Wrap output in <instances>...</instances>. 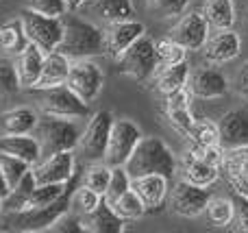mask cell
I'll return each instance as SVG.
<instances>
[{
	"mask_svg": "<svg viewBox=\"0 0 248 233\" xmlns=\"http://www.w3.org/2000/svg\"><path fill=\"white\" fill-rule=\"evenodd\" d=\"M61 22H63V31H61V42L57 46L61 55H65L70 61L94 59V57L105 55L103 29H98L94 22L77 16V11H68L61 17Z\"/></svg>",
	"mask_w": 248,
	"mask_h": 233,
	"instance_id": "6da1fadb",
	"label": "cell"
},
{
	"mask_svg": "<svg viewBox=\"0 0 248 233\" xmlns=\"http://www.w3.org/2000/svg\"><path fill=\"white\" fill-rule=\"evenodd\" d=\"M128 177H141V174H166L174 177L179 170V159L172 153V148L157 135H141L135 151L124 164Z\"/></svg>",
	"mask_w": 248,
	"mask_h": 233,
	"instance_id": "7a4b0ae2",
	"label": "cell"
},
{
	"mask_svg": "<svg viewBox=\"0 0 248 233\" xmlns=\"http://www.w3.org/2000/svg\"><path fill=\"white\" fill-rule=\"evenodd\" d=\"M35 140L39 144L42 157H48L59 151H74L81 135V124L72 118H55L42 116L33 131Z\"/></svg>",
	"mask_w": 248,
	"mask_h": 233,
	"instance_id": "3957f363",
	"label": "cell"
},
{
	"mask_svg": "<svg viewBox=\"0 0 248 233\" xmlns=\"http://www.w3.org/2000/svg\"><path fill=\"white\" fill-rule=\"evenodd\" d=\"M33 92V103L42 116L55 118H72L83 120L90 116V105L78 98L77 92H72L68 85H55L46 90H31Z\"/></svg>",
	"mask_w": 248,
	"mask_h": 233,
	"instance_id": "277c9868",
	"label": "cell"
},
{
	"mask_svg": "<svg viewBox=\"0 0 248 233\" xmlns=\"http://www.w3.org/2000/svg\"><path fill=\"white\" fill-rule=\"evenodd\" d=\"M155 39L148 33H144L141 37H137L126 50L116 59L118 70L124 77L133 78L137 83H146L153 78V74L159 70L157 61V46Z\"/></svg>",
	"mask_w": 248,
	"mask_h": 233,
	"instance_id": "5b68a950",
	"label": "cell"
},
{
	"mask_svg": "<svg viewBox=\"0 0 248 233\" xmlns=\"http://www.w3.org/2000/svg\"><path fill=\"white\" fill-rule=\"evenodd\" d=\"M17 20L22 24L26 42L39 46L44 52L57 50V46L61 42V31H63L61 17H50L42 16L37 11H31V9H22Z\"/></svg>",
	"mask_w": 248,
	"mask_h": 233,
	"instance_id": "8992f818",
	"label": "cell"
},
{
	"mask_svg": "<svg viewBox=\"0 0 248 233\" xmlns=\"http://www.w3.org/2000/svg\"><path fill=\"white\" fill-rule=\"evenodd\" d=\"M111 122H113V116L109 111H96L90 116L87 124L81 129L78 144L74 148V153H78L83 161H87V164L103 161L109 131H111Z\"/></svg>",
	"mask_w": 248,
	"mask_h": 233,
	"instance_id": "52a82bcc",
	"label": "cell"
},
{
	"mask_svg": "<svg viewBox=\"0 0 248 233\" xmlns=\"http://www.w3.org/2000/svg\"><path fill=\"white\" fill-rule=\"evenodd\" d=\"M141 135H144L141 129L133 120H128V118H118L116 120V118H113L103 161L107 166H111V168L113 166H124L126 159L131 157V153L135 151Z\"/></svg>",
	"mask_w": 248,
	"mask_h": 233,
	"instance_id": "ba28073f",
	"label": "cell"
},
{
	"mask_svg": "<svg viewBox=\"0 0 248 233\" xmlns=\"http://www.w3.org/2000/svg\"><path fill=\"white\" fill-rule=\"evenodd\" d=\"M65 85L72 92H77L81 100L92 105L100 96L103 85H105L103 68H100L94 59H74L72 63H70V72H68Z\"/></svg>",
	"mask_w": 248,
	"mask_h": 233,
	"instance_id": "9c48e42d",
	"label": "cell"
},
{
	"mask_svg": "<svg viewBox=\"0 0 248 233\" xmlns=\"http://www.w3.org/2000/svg\"><path fill=\"white\" fill-rule=\"evenodd\" d=\"M211 192L209 187H198L192 186L187 181H176L174 186H170V194H168V207L174 216L187 218V220H196L202 216L205 205L209 201Z\"/></svg>",
	"mask_w": 248,
	"mask_h": 233,
	"instance_id": "30bf717a",
	"label": "cell"
},
{
	"mask_svg": "<svg viewBox=\"0 0 248 233\" xmlns=\"http://www.w3.org/2000/svg\"><path fill=\"white\" fill-rule=\"evenodd\" d=\"M211 26L207 24V20L202 17L201 11H183L176 22L170 26L168 37L174 39L176 44H181L183 48H187V52L201 50L205 39L209 37Z\"/></svg>",
	"mask_w": 248,
	"mask_h": 233,
	"instance_id": "8fae6325",
	"label": "cell"
},
{
	"mask_svg": "<svg viewBox=\"0 0 248 233\" xmlns=\"http://www.w3.org/2000/svg\"><path fill=\"white\" fill-rule=\"evenodd\" d=\"M37 183H70L77 177V153L59 151L48 157H42L35 166H31Z\"/></svg>",
	"mask_w": 248,
	"mask_h": 233,
	"instance_id": "7c38bea8",
	"label": "cell"
},
{
	"mask_svg": "<svg viewBox=\"0 0 248 233\" xmlns=\"http://www.w3.org/2000/svg\"><path fill=\"white\" fill-rule=\"evenodd\" d=\"M209 65H224L237 59L242 52V37L235 29H218L209 33L202 48L198 50Z\"/></svg>",
	"mask_w": 248,
	"mask_h": 233,
	"instance_id": "4fadbf2b",
	"label": "cell"
},
{
	"mask_svg": "<svg viewBox=\"0 0 248 233\" xmlns=\"http://www.w3.org/2000/svg\"><path fill=\"white\" fill-rule=\"evenodd\" d=\"M192 94V98L201 100H216L229 94V78L224 77L222 70L218 65H202V68L189 70L187 85H185Z\"/></svg>",
	"mask_w": 248,
	"mask_h": 233,
	"instance_id": "5bb4252c",
	"label": "cell"
},
{
	"mask_svg": "<svg viewBox=\"0 0 248 233\" xmlns=\"http://www.w3.org/2000/svg\"><path fill=\"white\" fill-rule=\"evenodd\" d=\"M146 33L144 22L135 20V17H124V20H113L107 22L103 29V39H105V55L109 59L116 61L118 57L135 42L137 37Z\"/></svg>",
	"mask_w": 248,
	"mask_h": 233,
	"instance_id": "9a60e30c",
	"label": "cell"
},
{
	"mask_svg": "<svg viewBox=\"0 0 248 233\" xmlns=\"http://www.w3.org/2000/svg\"><path fill=\"white\" fill-rule=\"evenodd\" d=\"M170 177L166 174H141L131 179V190L140 196L146 212H157L163 207L170 194Z\"/></svg>",
	"mask_w": 248,
	"mask_h": 233,
	"instance_id": "2e32d148",
	"label": "cell"
},
{
	"mask_svg": "<svg viewBox=\"0 0 248 233\" xmlns=\"http://www.w3.org/2000/svg\"><path fill=\"white\" fill-rule=\"evenodd\" d=\"M220 174H224L229 186L235 192L248 194V144L224 148Z\"/></svg>",
	"mask_w": 248,
	"mask_h": 233,
	"instance_id": "e0dca14e",
	"label": "cell"
},
{
	"mask_svg": "<svg viewBox=\"0 0 248 233\" xmlns=\"http://www.w3.org/2000/svg\"><path fill=\"white\" fill-rule=\"evenodd\" d=\"M220 144L224 148L248 144V107H237L227 111L218 120Z\"/></svg>",
	"mask_w": 248,
	"mask_h": 233,
	"instance_id": "ac0fdd59",
	"label": "cell"
},
{
	"mask_svg": "<svg viewBox=\"0 0 248 233\" xmlns=\"http://www.w3.org/2000/svg\"><path fill=\"white\" fill-rule=\"evenodd\" d=\"M0 155L17 157V159L26 161L29 166H35L42 159V151L35 140L33 133H22V135H0Z\"/></svg>",
	"mask_w": 248,
	"mask_h": 233,
	"instance_id": "d6986e66",
	"label": "cell"
},
{
	"mask_svg": "<svg viewBox=\"0 0 248 233\" xmlns=\"http://www.w3.org/2000/svg\"><path fill=\"white\" fill-rule=\"evenodd\" d=\"M70 63L72 61L65 55H61L59 50H50L44 55V63H42V72H39L37 81L31 90H46V87H55V85H63L68 81V72H70Z\"/></svg>",
	"mask_w": 248,
	"mask_h": 233,
	"instance_id": "ffe728a7",
	"label": "cell"
},
{
	"mask_svg": "<svg viewBox=\"0 0 248 233\" xmlns=\"http://www.w3.org/2000/svg\"><path fill=\"white\" fill-rule=\"evenodd\" d=\"M44 55L46 52L42 50L39 46L35 44H26L20 52L16 55L13 63H16V70H17V78H20V85L24 90H31L37 81L39 72H42V63H44Z\"/></svg>",
	"mask_w": 248,
	"mask_h": 233,
	"instance_id": "44dd1931",
	"label": "cell"
},
{
	"mask_svg": "<svg viewBox=\"0 0 248 233\" xmlns=\"http://www.w3.org/2000/svg\"><path fill=\"white\" fill-rule=\"evenodd\" d=\"M81 227L87 233H122L126 229V222L120 220L111 209V205L103 199L94 212L81 216Z\"/></svg>",
	"mask_w": 248,
	"mask_h": 233,
	"instance_id": "7402d4cb",
	"label": "cell"
},
{
	"mask_svg": "<svg viewBox=\"0 0 248 233\" xmlns=\"http://www.w3.org/2000/svg\"><path fill=\"white\" fill-rule=\"evenodd\" d=\"M181 179L192 186L198 187H211L216 181L220 179V168L211 164H205V161L196 159L194 155H189L187 151L181 155Z\"/></svg>",
	"mask_w": 248,
	"mask_h": 233,
	"instance_id": "603a6c76",
	"label": "cell"
},
{
	"mask_svg": "<svg viewBox=\"0 0 248 233\" xmlns=\"http://www.w3.org/2000/svg\"><path fill=\"white\" fill-rule=\"evenodd\" d=\"M39 113L33 107H13L0 113V131L9 135H22V133H33L37 126Z\"/></svg>",
	"mask_w": 248,
	"mask_h": 233,
	"instance_id": "cb8c5ba5",
	"label": "cell"
},
{
	"mask_svg": "<svg viewBox=\"0 0 248 233\" xmlns=\"http://www.w3.org/2000/svg\"><path fill=\"white\" fill-rule=\"evenodd\" d=\"M189 63L181 61L174 65H163L157 72L153 74V87L159 92L161 96H168L176 90H183L187 85V77H189Z\"/></svg>",
	"mask_w": 248,
	"mask_h": 233,
	"instance_id": "d4e9b609",
	"label": "cell"
},
{
	"mask_svg": "<svg viewBox=\"0 0 248 233\" xmlns=\"http://www.w3.org/2000/svg\"><path fill=\"white\" fill-rule=\"evenodd\" d=\"M198 11L202 13V17H205L207 24L211 26V31L233 29L237 22L235 2H233V0H202Z\"/></svg>",
	"mask_w": 248,
	"mask_h": 233,
	"instance_id": "484cf974",
	"label": "cell"
},
{
	"mask_svg": "<svg viewBox=\"0 0 248 233\" xmlns=\"http://www.w3.org/2000/svg\"><path fill=\"white\" fill-rule=\"evenodd\" d=\"M83 9H90L92 13H96L105 24L135 16L133 0H87V4Z\"/></svg>",
	"mask_w": 248,
	"mask_h": 233,
	"instance_id": "4316f807",
	"label": "cell"
},
{
	"mask_svg": "<svg viewBox=\"0 0 248 233\" xmlns=\"http://www.w3.org/2000/svg\"><path fill=\"white\" fill-rule=\"evenodd\" d=\"M205 220L214 229H229L233 222V201L231 196H209L202 212Z\"/></svg>",
	"mask_w": 248,
	"mask_h": 233,
	"instance_id": "83f0119b",
	"label": "cell"
},
{
	"mask_svg": "<svg viewBox=\"0 0 248 233\" xmlns=\"http://www.w3.org/2000/svg\"><path fill=\"white\" fill-rule=\"evenodd\" d=\"M111 209L116 212V216L120 218V220L126 222V225L128 222L141 220V218L148 214L144 207V203L140 201V196H137L133 190H126L122 196H118V199L111 203Z\"/></svg>",
	"mask_w": 248,
	"mask_h": 233,
	"instance_id": "f1b7e54d",
	"label": "cell"
},
{
	"mask_svg": "<svg viewBox=\"0 0 248 233\" xmlns=\"http://www.w3.org/2000/svg\"><path fill=\"white\" fill-rule=\"evenodd\" d=\"M26 44L29 42H26V37H24V31H22L20 20L0 24V55L16 57Z\"/></svg>",
	"mask_w": 248,
	"mask_h": 233,
	"instance_id": "f546056e",
	"label": "cell"
},
{
	"mask_svg": "<svg viewBox=\"0 0 248 233\" xmlns=\"http://www.w3.org/2000/svg\"><path fill=\"white\" fill-rule=\"evenodd\" d=\"M35 186H37V181H35L33 172L29 170V172L17 181V186H13L11 190H9L7 199L2 201V209L4 212H20V209H24V203L29 201L31 192L35 190Z\"/></svg>",
	"mask_w": 248,
	"mask_h": 233,
	"instance_id": "4dcf8cb0",
	"label": "cell"
},
{
	"mask_svg": "<svg viewBox=\"0 0 248 233\" xmlns=\"http://www.w3.org/2000/svg\"><path fill=\"white\" fill-rule=\"evenodd\" d=\"M109 177H111V166H107L105 161H92V164H87L85 172H83L81 183L87 186L90 190L98 192L100 196H105L109 186Z\"/></svg>",
	"mask_w": 248,
	"mask_h": 233,
	"instance_id": "1f68e13d",
	"label": "cell"
},
{
	"mask_svg": "<svg viewBox=\"0 0 248 233\" xmlns=\"http://www.w3.org/2000/svg\"><path fill=\"white\" fill-rule=\"evenodd\" d=\"M189 144H198V146H211V144H220V131L218 122L209 120V118H201L194 120L192 129L187 133Z\"/></svg>",
	"mask_w": 248,
	"mask_h": 233,
	"instance_id": "d6a6232c",
	"label": "cell"
},
{
	"mask_svg": "<svg viewBox=\"0 0 248 233\" xmlns=\"http://www.w3.org/2000/svg\"><path fill=\"white\" fill-rule=\"evenodd\" d=\"M100 201H103V196L98 192L90 190L87 186H83V183L70 192V209L74 214H78V216H85V214L94 212L100 205Z\"/></svg>",
	"mask_w": 248,
	"mask_h": 233,
	"instance_id": "836d02e7",
	"label": "cell"
},
{
	"mask_svg": "<svg viewBox=\"0 0 248 233\" xmlns=\"http://www.w3.org/2000/svg\"><path fill=\"white\" fill-rule=\"evenodd\" d=\"M155 46H157L159 68H163V65L181 63V61H187V48H183L181 44H176L174 39L166 37V39H161V42H157Z\"/></svg>",
	"mask_w": 248,
	"mask_h": 233,
	"instance_id": "e575fe53",
	"label": "cell"
},
{
	"mask_svg": "<svg viewBox=\"0 0 248 233\" xmlns=\"http://www.w3.org/2000/svg\"><path fill=\"white\" fill-rule=\"evenodd\" d=\"M20 78L11 57L0 55V96H11L20 90Z\"/></svg>",
	"mask_w": 248,
	"mask_h": 233,
	"instance_id": "d590c367",
	"label": "cell"
},
{
	"mask_svg": "<svg viewBox=\"0 0 248 233\" xmlns=\"http://www.w3.org/2000/svg\"><path fill=\"white\" fill-rule=\"evenodd\" d=\"M29 170H31V166L26 164V161L17 159V157L0 155V172H2V177H4V181H7L9 190H11L13 186H17V181H20V179L24 177Z\"/></svg>",
	"mask_w": 248,
	"mask_h": 233,
	"instance_id": "8d00e7d4",
	"label": "cell"
},
{
	"mask_svg": "<svg viewBox=\"0 0 248 233\" xmlns=\"http://www.w3.org/2000/svg\"><path fill=\"white\" fill-rule=\"evenodd\" d=\"M126 190H131V177L126 174L124 166H113V168H111V177H109L107 192H105L103 199L111 205L113 201H116L118 196H122Z\"/></svg>",
	"mask_w": 248,
	"mask_h": 233,
	"instance_id": "74e56055",
	"label": "cell"
},
{
	"mask_svg": "<svg viewBox=\"0 0 248 233\" xmlns=\"http://www.w3.org/2000/svg\"><path fill=\"white\" fill-rule=\"evenodd\" d=\"M231 201H233V222H231V229L233 231H240V233H248V194H242V192L233 190Z\"/></svg>",
	"mask_w": 248,
	"mask_h": 233,
	"instance_id": "f35d334b",
	"label": "cell"
},
{
	"mask_svg": "<svg viewBox=\"0 0 248 233\" xmlns=\"http://www.w3.org/2000/svg\"><path fill=\"white\" fill-rule=\"evenodd\" d=\"M187 153L194 155L196 159L205 161V164H211L216 168L222 166V157H224V146L222 144H211V146H198V144H189Z\"/></svg>",
	"mask_w": 248,
	"mask_h": 233,
	"instance_id": "ab89813d",
	"label": "cell"
},
{
	"mask_svg": "<svg viewBox=\"0 0 248 233\" xmlns=\"http://www.w3.org/2000/svg\"><path fill=\"white\" fill-rule=\"evenodd\" d=\"M166 120L176 133L187 138V133H189V129H192L196 118H194L192 109H166Z\"/></svg>",
	"mask_w": 248,
	"mask_h": 233,
	"instance_id": "60d3db41",
	"label": "cell"
},
{
	"mask_svg": "<svg viewBox=\"0 0 248 233\" xmlns=\"http://www.w3.org/2000/svg\"><path fill=\"white\" fill-rule=\"evenodd\" d=\"M150 9L157 13L163 20H172V17H179L181 13L187 9V4L192 0H148Z\"/></svg>",
	"mask_w": 248,
	"mask_h": 233,
	"instance_id": "b9f144b4",
	"label": "cell"
},
{
	"mask_svg": "<svg viewBox=\"0 0 248 233\" xmlns=\"http://www.w3.org/2000/svg\"><path fill=\"white\" fill-rule=\"evenodd\" d=\"M26 9L50 17H63L68 13V7H65L63 0H26Z\"/></svg>",
	"mask_w": 248,
	"mask_h": 233,
	"instance_id": "7bdbcfd3",
	"label": "cell"
},
{
	"mask_svg": "<svg viewBox=\"0 0 248 233\" xmlns=\"http://www.w3.org/2000/svg\"><path fill=\"white\" fill-rule=\"evenodd\" d=\"M50 231H55V233H78V231H83L81 216L74 214L72 209H68L65 214H61V216L57 218V222L50 227Z\"/></svg>",
	"mask_w": 248,
	"mask_h": 233,
	"instance_id": "ee69618b",
	"label": "cell"
},
{
	"mask_svg": "<svg viewBox=\"0 0 248 233\" xmlns=\"http://www.w3.org/2000/svg\"><path fill=\"white\" fill-rule=\"evenodd\" d=\"M235 92H237V96H240L244 103H248V61L246 63H242V68L237 70V74H235Z\"/></svg>",
	"mask_w": 248,
	"mask_h": 233,
	"instance_id": "f6af8a7d",
	"label": "cell"
},
{
	"mask_svg": "<svg viewBox=\"0 0 248 233\" xmlns=\"http://www.w3.org/2000/svg\"><path fill=\"white\" fill-rule=\"evenodd\" d=\"M65 7H68V11H78V9H83L87 4V0H63Z\"/></svg>",
	"mask_w": 248,
	"mask_h": 233,
	"instance_id": "bcb514c9",
	"label": "cell"
},
{
	"mask_svg": "<svg viewBox=\"0 0 248 233\" xmlns=\"http://www.w3.org/2000/svg\"><path fill=\"white\" fill-rule=\"evenodd\" d=\"M7 194H9V186H7V181H4L2 172H0V201L7 199Z\"/></svg>",
	"mask_w": 248,
	"mask_h": 233,
	"instance_id": "7dc6e473",
	"label": "cell"
},
{
	"mask_svg": "<svg viewBox=\"0 0 248 233\" xmlns=\"http://www.w3.org/2000/svg\"><path fill=\"white\" fill-rule=\"evenodd\" d=\"M244 29H246V33H248V13H246V20H244Z\"/></svg>",
	"mask_w": 248,
	"mask_h": 233,
	"instance_id": "c3c4849f",
	"label": "cell"
},
{
	"mask_svg": "<svg viewBox=\"0 0 248 233\" xmlns=\"http://www.w3.org/2000/svg\"><path fill=\"white\" fill-rule=\"evenodd\" d=\"M0 212H2V201H0Z\"/></svg>",
	"mask_w": 248,
	"mask_h": 233,
	"instance_id": "681fc988",
	"label": "cell"
}]
</instances>
